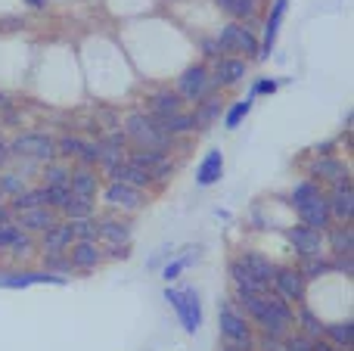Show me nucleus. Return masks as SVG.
I'll return each instance as SVG.
<instances>
[{
  "instance_id": "nucleus-32",
  "label": "nucleus",
  "mask_w": 354,
  "mask_h": 351,
  "mask_svg": "<svg viewBox=\"0 0 354 351\" xmlns=\"http://www.w3.org/2000/svg\"><path fill=\"white\" fill-rule=\"evenodd\" d=\"M68 215V221H84V218H91V199H81V196H75L72 193V202L66 205V209H62Z\"/></svg>"
},
{
  "instance_id": "nucleus-36",
  "label": "nucleus",
  "mask_w": 354,
  "mask_h": 351,
  "mask_svg": "<svg viewBox=\"0 0 354 351\" xmlns=\"http://www.w3.org/2000/svg\"><path fill=\"white\" fill-rule=\"evenodd\" d=\"M221 6H224L227 12H233V16H245L249 19L252 12H255V0H218Z\"/></svg>"
},
{
  "instance_id": "nucleus-21",
  "label": "nucleus",
  "mask_w": 354,
  "mask_h": 351,
  "mask_svg": "<svg viewBox=\"0 0 354 351\" xmlns=\"http://www.w3.org/2000/svg\"><path fill=\"white\" fill-rule=\"evenodd\" d=\"M109 174L115 178V184H128V187H137V190H140V187H149V180H153L147 171H143V168L131 165V162H122V165H115Z\"/></svg>"
},
{
  "instance_id": "nucleus-6",
  "label": "nucleus",
  "mask_w": 354,
  "mask_h": 351,
  "mask_svg": "<svg viewBox=\"0 0 354 351\" xmlns=\"http://www.w3.org/2000/svg\"><path fill=\"white\" fill-rule=\"evenodd\" d=\"M35 283L66 286V277H56L50 271H0V290H25Z\"/></svg>"
},
{
  "instance_id": "nucleus-23",
  "label": "nucleus",
  "mask_w": 354,
  "mask_h": 351,
  "mask_svg": "<svg viewBox=\"0 0 354 351\" xmlns=\"http://www.w3.org/2000/svg\"><path fill=\"white\" fill-rule=\"evenodd\" d=\"M230 277H233V283L239 286V296H268V286L258 283V280H252L239 261H233L230 265Z\"/></svg>"
},
{
  "instance_id": "nucleus-57",
  "label": "nucleus",
  "mask_w": 354,
  "mask_h": 351,
  "mask_svg": "<svg viewBox=\"0 0 354 351\" xmlns=\"http://www.w3.org/2000/svg\"><path fill=\"white\" fill-rule=\"evenodd\" d=\"M314 351H333L330 345H314Z\"/></svg>"
},
{
  "instance_id": "nucleus-35",
  "label": "nucleus",
  "mask_w": 354,
  "mask_h": 351,
  "mask_svg": "<svg viewBox=\"0 0 354 351\" xmlns=\"http://www.w3.org/2000/svg\"><path fill=\"white\" fill-rule=\"evenodd\" d=\"M218 112H221V103H218V99H205V106H202V109L193 115V118H196V128H205V124H212Z\"/></svg>"
},
{
  "instance_id": "nucleus-47",
  "label": "nucleus",
  "mask_w": 354,
  "mask_h": 351,
  "mask_svg": "<svg viewBox=\"0 0 354 351\" xmlns=\"http://www.w3.org/2000/svg\"><path fill=\"white\" fill-rule=\"evenodd\" d=\"M301 323H305V330H308V336H317L320 333V330H324V327H320V321H317V317H314L311 314V311H308V308H301Z\"/></svg>"
},
{
  "instance_id": "nucleus-7",
  "label": "nucleus",
  "mask_w": 354,
  "mask_h": 351,
  "mask_svg": "<svg viewBox=\"0 0 354 351\" xmlns=\"http://www.w3.org/2000/svg\"><path fill=\"white\" fill-rule=\"evenodd\" d=\"M218 47L227 50V53H258L255 35H252L249 28H243V25H236V22H230V25H224V28H221Z\"/></svg>"
},
{
  "instance_id": "nucleus-9",
  "label": "nucleus",
  "mask_w": 354,
  "mask_h": 351,
  "mask_svg": "<svg viewBox=\"0 0 354 351\" xmlns=\"http://www.w3.org/2000/svg\"><path fill=\"white\" fill-rule=\"evenodd\" d=\"M218 323H221V333L230 342H239V345H249L252 342V333H249V327H245V321L233 308H227V305L218 308Z\"/></svg>"
},
{
  "instance_id": "nucleus-8",
  "label": "nucleus",
  "mask_w": 354,
  "mask_h": 351,
  "mask_svg": "<svg viewBox=\"0 0 354 351\" xmlns=\"http://www.w3.org/2000/svg\"><path fill=\"white\" fill-rule=\"evenodd\" d=\"M177 87H180V97L202 99L208 93V87H212V78H208L205 66H193V68H187V72L177 78Z\"/></svg>"
},
{
  "instance_id": "nucleus-24",
  "label": "nucleus",
  "mask_w": 354,
  "mask_h": 351,
  "mask_svg": "<svg viewBox=\"0 0 354 351\" xmlns=\"http://www.w3.org/2000/svg\"><path fill=\"white\" fill-rule=\"evenodd\" d=\"M12 209L16 211H28V209H50V193L47 187H35V190H25L12 199Z\"/></svg>"
},
{
  "instance_id": "nucleus-55",
  "label": "nucleus",
  "mask_w": 354,
  "mask_h": 351,
  "mask_svg": "<svg viewBox=\"0 0 354 351\" xmlns=\"http://www.w3.org/2000/svg\"><path fill=\"white\" fill-rule=\"evenodd\" d=\"M6 221H10V211H6L3 205H0V224H6Z\"/></svg>"
},
{
  "instance_id": "nucleus-10",
  "label": "nucleus",
  "mask_w": 354,
  "mask_h": 351,
  "mask_svg": "<svg viewBox=\"0 0 354 351\" xmlns=\"http://www.w3.org/2000/svg\"><path fill=\"white\" fill-rule=\"evenodd\" d=\"M128 162L131 165H137V168H143V171H147L149 178H156V180H162L165 174H171V162H168V155L156 153V149H140V153H134Z\"/></svg>"
},
{
  "instance_id": "nucleus-31",
  "label": "nucleus",
  "mask_w": 354,
  "mask_h": 351,
  "mask_svg": "<svg viewBox=\"0 0 354 351\" xmlns=\"http://www.w3.org/2000/svg\"><path fill=\"white\" fill-rule=\"evenodd\" d=\"M68 224H72L75 243H97V224H93L91 218H84V221H68Z\"/></svg>"
},
{
  "instance_id": "nucleus-37",
  "label": "nucleus",
  "mask_w": 354,
  "mask_h": 351,
  "mask_svg": "<svg viewBox=\"0 0 354 351\" xmlns=\"http://www.w3.org/2000/svg\"><path fill=\"white\" fill-rule=\"evenodd\" d=\"M122 149H115V146H106V143H100V162L97 165H103V168H115V165H122Z\"/></svg>"
},
{
  "instance_id": "nucleus-50",
  "label": "nucleus",
  "mask_w": 354,
  "mask_h": 351,
  "mask_svg": "<svg viewBox=\"0 0 354 351\" xmlns=\"http://www.w3.org/2000/svg\"><path fill=\"white\" fill-rule=\"evenodd\" d=\"M28 249H31V240H28V234H19V240L10 246V252L12 255H28Z\"/></svg>"
},
{
  "instance_id": "nucleus-51",
  "label": "nucleus",
  "mask_w": 354,
  "mask_h": 351,
  "mask_svg": "<svg viewBox=\"0 0 354 351\" xmlns=\"http://www.w3.org/2000/svg\"><path fill=\"white\" fill-rule=\"evenodd\" d=\"M205 53L218 59V56H221V47H218V41H205Z\"/></svg>"
},
{
  "instance_id": "nucleus-25",
  "label": "nucleus",
  "mask_w": 354,
  "mask_h": 351,
  "mask_svg": "<svg viewBox=\"0 0 354 351\" xmlns=\"http://www.w3.org/2000/svg\"><path fill=\"white\" fill-rule=\"evenodd\" d=\"M97 236L100 240H106L109 246H128L131 227L128 224H122V221H103V224H97Z\"/></svg>"
},
{
  "instance_id": "nucleus-28",
  "label": "nucleus",
  "mask_w": 354,
  "mask_h": 351,
  "mask_svg": "<svg viewBox=\"0 0 354 351\" xmlns=\"http://www.w3.org/2000/svg\"><path fill=\"white\" fill-rule=\"evenodd\" d=\"M149 106H153V115H174V112H180V97L162 91V93H153Z\"/></svg>"
},
{
  "instance_id": "nucleus-52",
  "label": "nucleus",
  "mask_w": 354,
  "mask_h": 351,
  "mask_svg": "<svg viewBox=\"0 0 354 351\" xmlns=\"http://www.w3.org/2000/svg\"><path fill=\"white\" fill-rule=\"evenodd\" d=\"M109 255L112 258H128V249L124 246H109Z\"/></svg>"
},
{
  "instance_id": "nucleus-19",
  "label": "nucleus",
  "mask_w": 354,
  "mask_h": 351,
  "mask_svg": "<svg viewBox=\"0 0 354 351\" xmlns=\"http://www.w3.org/2000/svg\"><path fill=\"white\" fill-rule=\"evenodd\" d=\"M72 243H75L72 224H53L50 230H44V249H47V255L62 252V249H68Z\"/></svg>"
},
{
  "instance_id": "nucleus-58",
  "label": "nucleus",
  "mask_w": 354,
  "mask_h": 351,
  "mask_svg": "<svg viewBox=\"0 0 354 351\" xmlns=\"http://www.w3.org/2000/svg\"><path fill=\"white\" fill-rule=\"evenodd\" d=\"M227 351H233V348H227Z\"/></svg>"
},
{
  "instance_id": "nucleus-38",
  "label": "nucleus",
  "mask_w": 354,
  "mask_h": 351,
  "mask_svg": "<svg viewBox=\"0 0 354 351\" xmlns=\"http://www.w3.org/2000/svg\"><path fill=\"white\" fill-rule=\"evenodd\" d=\"M68 174L72 171H66V168H59V165H47V171H44L47 184L44 187H68Z\"/></svg>"
},
{
  "instance_id": "nucleus-46",
  "label": "nucleus",
  "mask_w": 354,
  "mask_h": 351,
  "mask_svg": "<svg viewBox=\"0 0 354 351\" xmlns=\"http://www.w3.org/2000/svg\"><path fill=\"white\" fill-rule=\"evenodd\" d=\"M84 165H97L100 162V143H84V149H81V155H78Z\"/></svg>"
},
{
  "instance_id": "nucleus-27",
  "label": "nucleus",
  "mask_w": 354,
  "mask_h": 351,
  "mask_svg": "<svg viewBox=\"0 0 354 351\" xmlns=\"http://www.w3.org/2000/svg\"><path fill=\"white\" fill-rule=\"evenodd\" d=\"M68 190L81 199H91L93 193H97V178H93L87 168H78V171L68 174Z\"/></svg>"
},
{
  "instance_id": "nucleus-18",
  "label": "nucleus",
  "mask_w": 354,
  "mask_h": 351,
  "mask_svg": "<svg viewBox=\"0 0 354 351\" xmlns=\"http://www.w3.org/2000/svg\"><path fill=\"white\" fill-rule=\"evenodd\" d=\"M274 283L277 290H280L283 298H301V292H305V277H301L299 271H292V267H286V271H277L274 274Z\"/></svg>"
},
{
  "instance_id": "nucleus-44",
  "label": "nucleus",
  "mask_w": 354,
  "mask_h": 351,
  "mask_svg": "<svg viewBox=\"0 0 354 351\" xmlns=\"http://www.w3.org/2000/svg\"><path fill=\"white\" fill-rule=\"evenodd\" d=\"M330 271V265L326 261H320V258H305V267H301V277H320V274H326Z\"/></svg>"
},
{
  "instance_id": "nucleus-40",
  "label": "nucleus",
  "mask_w": 354,
  "mask_h": 351,
  "mask_svg": "<svg viewBox=\"0 0 354 351\" xmlns=\"http://www.w3.org/2000/svg\"><path fill=\"white\" fill-rule=\"evenodd\" d=\"M0 193H25V180L19 178V174H3L0 178Z\"/></svg>"
},
{
  "instance_id": "nucleus-1",
  "label": "nucleus",
  "mask_w": 354,
  "mask_h": 351,
  "mask_svg": "<svg viewBox=\"0 0 354 351\" xmlns=\"http://www.w3.org/2000/svg\"><path fill=\"white\" fill-rule=\"evenodd\" d=\"M243 305L270 339H280L292 323V311L286 308V302H280V296H243Z\"/></svg>"
},
{
  "instance_id": "nucleus-49",
  "label": "nucleus",
  "mask_w": 354,
  "mask_h": 351,
  "mask_svg": "<svg viewBox=\"0 0 354 351\" xmlns=\"http://www.w3.org/2000/svg\"><path fill=\"white\" fill-rule=\"evenodd\" d=\"M277 87H280V84H277L274 78H261L255 87H252V97H258V93H274Z\"/></svg>"
},
{
  "instance_id": "nucleus-15",
  "label": "nucleus",
  "mask_w": 354,
  "mask_h": 351,
  "mask_svg": "<svg viewBox=\"0 0 354 351\" xmlns=\"http://www.w3.org/2000/svg\"><path fill=\"white\" fill-rule=\"evenodd\" d=\"M221 174H224V155H221V149H212V153L202 159L199 171H196V184L199 187H212L221 180Z\"/></svg>"
},
{
  "instance_id": "nucleus-53",
  "label": "nucleus",
  "mask_w": 354,
  "mask_h": 351,
  "mask_svg": "<svg viewBox=\"0 0 354 351\" xmlns=\"http://www.w3.org/2000/svg\"><path fill=\"white\" fill-rule=\"evenodd\" d=\"M264 351H286V345H280L277 339H270V336H268V342H264Z\"/></svg>"
},
{
  "instance_id": "nucleus-17",
  "label": "nucleus",
  "mask_w": 354,
  "mask_h": 351,
  "mask_svg": "<svg viewBox=\"0 0 354 351\" xmlns=\"http://www.w3.org/2000/svg\"><path fill=\"white\" fill-rule=\"evenodd\" d=\"M289 240L305 258H320V234L311 227H289Z\"/></svg>"
},
{
  "instance_id": "nucleus-34",
  "label": "nucleus",
  "mask_w": 354,
  "mask_h": 351,
  "mask_svg": "<svg viewBox=\"0 0 354 351\" xmlns=\"http://www.w3.org/2000/svg\"><path fill=\"white\" fill-rule=\"evenodd\" d=\"M333 249H336L339 255H351V252H354L351 227H339V230H333Z\"/></svg>"
},
{
  "instance_id": "nucleus-26",
  "label": "nucleus",
  "mask_w": 354,
  "mask_h": 351,
  "mask_svg": "<svg viewBox=\"0 0 354 351\" xmlns=\"http://www.w3.org/2000/svg\"><path fill=\"white\" fill-rule=\"evenodd\" d=\"M56 224L53 211L50 209H28V211H19V227L25 230H50Z\"/></svg>"
},
{
  "instance_id": "nucleus-22",
  "label": "nucleus",
  "mask_w": 354,
  "mask_h": 351,
  "mask_svg": "<svg viewBox=\"0 0 354 351\" xmlns=\"http://www.w3.org/2000/svg\"><path fill=\"white\" fill-rule=\"evenodd\" d=\"M239 78H245V62L243 59H218L212 84H236Z\"/></svg>"
},
{
  "instance_id": "nucleus-5",
  "label": "nucleus",
  "mask_w": 354,
  "mask_h": 351,
  "mask_svg": "<svg viewBox=\"0 0 354 351\" xmlns=\"http://www.w3.org/2000/svg\"><path fill=\"white\" fill-rule=\"evenodd\" d=\"M10 155L19 159H35V162H50L56 155V143L47 134H19L10 143Z\"/></svg>"
},
{
  "instance_id": "nucleus-20",
  "label": "nucleus",
  "mask_w": 354,
  "mask_h": 351,
  "mask_svg": "<svg viewBox=\"0 0 354 351\" xmlns=\"http://www.w3.org/2000/svg\"><path fill=\"white\" fill-rule=\"evenodd\" d=\"M72 252H68V261L75 267H97L103 261V252L97 249V243H72Z\"/></svg>"
},
{
  "instance_id": "nucleus-16",
  "label": "nucleus",
  "mask_w": 354,
  "mask_h": 351,
  "mask_svg": "<svg viewBox=\"0 0 354 351\" xmlns=\"http://www.w3.org/2000/svg\"><path fill=\"white\" fill-rule=\"evenodd\" d=\"M153 122L159 124L162 134L174 137V134H189L196 131V118L189 112H174V115H153Z\"/></svg>"
},
{
  "instance_id": "nucleus-39",
  "label": "nucleus",
  "mask_w": 354,
  "mask_h": 351,
  "mask_svg": "<svg viewBox=\"0 0 354 351\" xmlns=\"http://www.w3.org/2000/svg\"><path fill=\"white\" fill-rule=\"evenodd\" d=\"M47 193H50V205H56V209H66L72 202V190L68 187H47Z\"/></svg>"
},
{
  "instance_id": "nucleus-48",
  "label": "nucleus",
  "mask_w": 354,
  "mask_h": 351,
  "mask_svg": "<svg viewBox=\"0 0 354 351\" xmlns=\"http://www.w3.org/2000/svg\"><path fill=\"white\" fill-rule=\"evenodd\" d=\"M286 351H314V342L308 339V336H299V339L286 342Z\"/></svg>"
},
{
  "instance_id": "nucleus-41",
  "label": "nucleus",
  "mask_w": 354,
  "mask_h": 351,
  "mask_svg": "<svg viewBox=\"0 0 354 351\" xmlns=\"http://www.w3.org/2000/svg\"><path fill=\"white\" fill-rule=\"evenodd\" d=\"M19 234H22V230H19V227H16V224H12V221L0 224V249H10L12 243L19 240Z\"/></svg>"
},
{
  "instance_id": "nucleus-11",
  "label": "nucleus",
  "mask_w": 354,
  "mask_h": 351,
  "mask_svg": "<svg viewBox=\"0 0 354 351\" xmlns=\"http://www.w3.org/2000/svg\"><path fill=\"white\" fill-rule=\"evenodd\" d=\"M286 6L289 0H274V10H270L268 16V25H264V44H261V59L264 56H270V50H274L277 44V35H280V25H283V16H286Z\"/></svg>"
},
{
  "instance_id": "nucleus-33",
  "label": "nucleus",
  "mask_w": 354,
  "mask_h": 351,
  "mask_svg": "<svg viewBox=\"0 0 354 351\" xmlns=\"http://www.w3.org/2000/svg\"><path fill=\"white\" fill-rule=\"evenodd\" d=\"M326 333H330L333 339L339 342V345L348 348L351 342H354V323H351V321H345V323H330V327H326Z\"/></svg>"
},
{
  "instance_id": "nucleus-29",
  "label": "nucleus",
  "mask_w": 354,
  "mask_h": 351,
  "mask_svg": "<svg viewBox=\"0 0 354 351\" xmlns=\"http://www.w3.org/2000/svg\"><path fill=\"white\" fill-rule=\"evenodd\" d=\"M252 103H255V97H245V99H239V103H233L230 109H227V115H224V128H230V131L239 128V122L252 112Z\"/></svg>"
},
{
  "instance_id": "nucleus-30",
  "label": "nucleus",
  "mask_w": 354,
  "mask_h": 351,
  "mask_svg": "<svg viewBox=\"0 0 354 351\" xmlns=\"http://www.w3.org/2000/svg\"><path fill=\"white\" fill-rule=\"evenodd\" d=\"M314 174H317V178L333 180V184H339V180H348V174H345V168L339 165V162H333V159L317 162V165H314Z\"/></svg>"
},
{
  "instance_id": "nucleus-43",
  "label": "nucleus",
  "mask_w": 354,
  "mask_h": 351,
  "mask_svg": "<svg viewBox=\"0 0 354 351\" xmlns=\"http://www.w3.org/2000/svg\"><path fill=\"white\" fill-rule=\"evenodd\" d=\"M47 271H50V274H56V277H59V274L72 271V261H68V258H62L59 252H53V255H47Z\"/></svg>"
},
{
  "instance_id": "nucleus-2",
  "label": "nucleus",
  "mask_w": 354,
  "mask_h": 351,
  "mask_svg": "<svg viewBox=\"0 0 354 351\" xmlns=\"http://www.w3.org/2000/svg\"><path fill=\"white\" fill-rule=\"evenodd\" d=\"M292 205L301 215L305 227L317 230V234L330 227V205H326V199L320 196V190L311 184V180H305V184H299L292 190Z\"/></svg>"
},
{
  "instance_id": "nucleus-54",
  "label": "nucleus",
  "mask_w": 354,
  "mask_h": 351,
  "mask_svg": "<svg viewBox=\"0 0 354 351\" xmlns=\"http://www.w3.org/2000/svg\"><path fill=\"white\" fill-rule=\"evenodd\" d=\"M6 162H10V146H6V143L0 140V168H3Z\"/></svg>"
},
{
  "instance_id": "nucleus-14",
  "label": "nucleus",
  "mask_w": 354,
  "mask_h": 351,
  "mask_svg": "<svg viewBox=\"0 0 354 351\" xmlns=\"http://www.w3.org/2000/svg\"><path fill=\"white\" fill-rule=\"evenodd\" d=\"M239 265L245 267V274H249L252 280H258V283H264V286H270V280H274V274H277V267L270 265L268 258H261L258 252H245L243 258H239Z\"/></svg>"
},
{
  "instance_id": "nucleus-3",
  "label": "nucleus",
  "mask_w": 354,
  "mask_h": 351,
  "mask_svg": "<svg viewBox=\"0 0 354 351\" xmlns=\"http://www.w3.org/2000/svg\"><path fill=\"white\" fill-rule=\"evenodd\" d=\"M128 137L134 143H140V149H156V153H165L171 146V137L162 134L159 124L149 115H131L128 118Z\"/></svg>"
},
{
  "instance_id": "nucleus-13",
  "label": "nucleus",
  "mask_w": 354,
  "mask_h": 351,
  "mask_svg": "<svg viewBox=\"0 0 354 351\" xmlns=\"http://www.w3.org/2000/svg\"><path fill=\"white\" fill-rule=\"evenodd\" d=\"M330 211L336 218H342V221H351L354 215V193H351V180H339L336 190H333V199L330 202Z\"/></svg>"
},
{
  "instance_id": "nucleus-42",
  "label": "nucleus",
  "mask_w": 354,
  "mask_h": 351,
  "mask_svg": "<svg viewBox=\"0 0 354 351\" xmlns=\"http://www.w3.org/2000/svg\"><path fill=\"white\" fill-rule=\"evenodd\" d=\"M56 149H59L62 155H81V149H84V140H78V137H62V140L56 143Z\"/></svg>"
},
{
  "instance_id": "nucleus-56",
  "label": "nucleus",
  "mask_w": 354,
  "mask_h": 351,
  "mask_svg": "<svg viewBox=\"0 0 354 351\" xmlns=\"http://www.w3.org/2000/svg\"><path fill=\"white\" fill-rule=\"evenodd\" d=\"M28 3H31V6H35V10H41V6H44V3H47V0H28Z\"/></svg>"
},
{
  "instance_id": "nucleus-45",
  "label": "nucleus",
  "mask_w": 354,
  "mask_h": 351,
  "mask_svg": "<svg viewBox=\"0 0 354 351\" xmlns=\"http://www.w3.org/2000/svg\"><path fill=\"white\" fill-rule=\"evenodd\" d=\"M193 258H196V255H187V258H177V261H171V265H168L165 271H162V277H165L168 283H171V280L180 277V271H183V267H187V265H193Z\"/></svg>"
},
{
  "instance_id": "nucleus-12",
  "label": "nucleus",
  "mask_w": 354,
  "mask_h": 351,
  "mask_svg": "<svg viewBox=\"0 0 354 351\" xmlns=\"http://www.w3.org/2000/svg\"><path fill=\"white\" fill-rule=\"evenodd\" d=\"M106 202H109L112 209H137V205L143 202V196L137 187L115 184V180H112V184L106 187Z\"/></svg>"
},
{
  "instance_id": "nucleus-4",
  "label": "nucleus",
  "mask_w": 354,
  "mask_h": 351,
  "mask_svg": "<svg viewBox=\"0 0 354 351\" xmlns=\"http://www.w3.org/2000/svg\"><path fill=\"white\" fill-rule=\"evenodd\" d=\"M165 302L177 311V317H180L187 333H196V330L202 327V305H199V296H196L193 290H183V292L165 290Z\"/></svg>"
}]
</instances>
